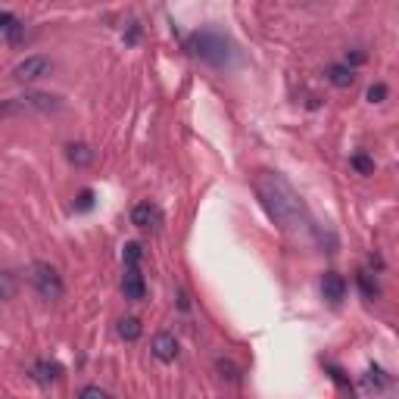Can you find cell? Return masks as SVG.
I'll list each match as a JSON object with an SVG mask.
<instances>
[{"label": "cell", "mask_w": 399, "mask_h": 399, "mask_svg": "<svg viewBox=\"0 0 399 399\" xmlns=\"http://www.w3.org/2000/svg\"><path fill=\"white\" fill-rule=\"evenodd\" d=\"M362 381H365V387H368V390H384L390 384V378L384 374V368H378V365H371V368L365 371Z\"/></svg>", "instance_id": "obj_15"}, {"label": "cell", "mask_w": 399, "mask_h": 399, "mask_svg": "<svg viewBox=\"0 0 399 399\" xmlns=\"http://www.w3.org/2000/svg\"><path fill=\"white\" fill-rule=\"evenodd\" d=\"M328 371H331V378H334V381H337V384H340V387H349V381L344 378V371H340V368H337V365H328Z\"/></svg>", "instance_id": "obj_24"}, {"label": "cell", "mask_w": 399, "mask_h": 399, "mask_svg": "<svg viewBox=\"0 0 399 399\" xmlns=\"http://www.w3.org/2000/svg\"><path fill=\"white\" fill-rule=\"evenodd\" d=\"M0 31H4L6 44L16 47V44H19V38H22V31H26V26H22V22L16 19L10 10H4V13H0Z\"/></svg>", "instance_id": "obj_11"}, {"label": "cell", "mask_w": 399, "mask_h": 399, "mask_svg": "<svg viewBox=\"0 0 399 399\" xmlns=\"http://www.w3.org/2000/svg\"><path fill=\"white\" fill-rule=\"evenodd\" d=\"M256 197L268 213V218H272L281 231L293 234V238H315V240L324 243V234H321L319 222L312 218L303 197L297 193V187H293L281 172H259Z\"/></svg>", "instance_id": "obj_1"}, {"label": "cell", "mask_w": 399, "mask_h": 399, "mask_svg": "<svg viewBox=\"0 0 399 399\" xmlns=\"http://www.w3.org/2000/svg\"><path fill=\"white\" fill-rule=\"evenodd\" d=\"M141 334H144L141 321H137V319H132V315L119 321V337H122V340H128V344H134V340L141 337Z\"/></svg>", "instance_id": "obj_14"}, {"label": "cell", "mask_w": 399, "mask_h": 399, "mask_svg": "<svg viewBox=\"0 0 399 399\" xmlns=\"http://www.w3.org/2000/svg\"><path fill=\"white\" fill-rule=\"evenodd\" d=\"M321 297L328 299L331 306H337L340 299L346 297V278H344V275H337V272H324V278H321Z\"/></svg>", "instance_id": "obj_8"}, {"label": "cell", "mask_w": 399, "mask_h": 399, "mask_svg": "<svg viewBox=\"0 0 399 399\" xmlns=\"http://www.w3.org/2000/svg\"><path fill=\"white\" fill-rule=\"evenodd\" d=\"M122 293H125V299H132V303H141L147 297V281L141 275V265H125V275H122Z\"/></svg>", "instance_id": "obj_6"}, {"label": "cell", "mask_w": 399, "mask_h": 399, "mask_svg": "<svg viewBox=\"0 0 399 399\" xmlns=\"http://www.w3.org/2000/svg\"><path fill=\"white\" fill-rule=\"evenodd\" d=\"M31 378H35L41 387H50L53 381L63 378V365L60 362H35L31 365Z\"/></svg>", "instance_id": "obj_10"}, {"label": "cell", "mask_w": 399, "mask_h": 399, "mask_svg": "<svg viewBox=\"0 0 399 399\" xmlns=\"http://www.w3.org/2000/svg\"><path fill=\"white\" fill-rule=\"evenodd\" d=\"M132 222L137 228H144V231H153V228L162 225V209L156 206V203L144 200V203H137V206L132 209Z\"/></svg>", "instance_id": "obj_7"}, {"label": "cell", "mask_w": 399, "mask_h": 399, "mask_svg": "<svg viewBox=\"0 0 399 399\" xmlns=\"http://www.w3.org/2000/svg\"><path fill=\"white\" fill-rule=\"evenodd\" d=\"M150 349H153V356H156L159 362H175L178 359V340L172 337V334H156Z\"/></svg>", "instance_id": "obj_9"}, {"label": "cell", "mask_w": 399, "mask_h": 399, "mask_svg": "<svg viewBox=\"0 0 399 399\" xmlns=\"http://www.w3.org/2000/svg\"><path fill=\"white\" fill-rule=\"evenodd\" d=\"M56 110H63L60 97L41 94V91H28V94L13 97V100L4 103V116H16V112H22V116L26 112H56Z\"/></svg>", "instance_id": "obj_3"}, {"label": "cell", "mask_w": 399, "mask_h": 399, "mask_svg": "<svg viewBox=\"0 0 399 399\" xmlns=\"http://www.w3.org/2000/svg\"><path fill=\"white\" fill-rule=\"evenodd\" d=\"M328 81L334 87H353L356 72L349 63H334V66H328Z\"/></svg>", "instance_id": "obj_12"}, {"label": "cell", "mask_w": 399, "mask_h": 399, "mask_svg": "<svg viewBox=\"0 0 399 399\" xmlns=\"http://www.w3.org/2000/svg\"><path fill=\"white\" fill-rule=\"evenodd\" d=\"M349 166H353L359 175H374V159L368 156V153H353Z\"/></svg>", "instance_id": "obj_16"}, {"label": "cell", "mask_w": 399, "mask_h": 399, "mask_svg": "<svg viewBox=\"0 0 399 399\" xmlns=\"http://www.w3.org/2000/svg\"><path fill=\"white\" fill-rule=\"evenodd\" d=\"M53 72V60L50 56H26L22 63H16L13 66V78L22 81V85H28V81H38V78H47Z\"/></svg>", "instance_id": "obj_5"}, {"label": "cell", "mask_w": 399, "mask_h": 399, "mask_svg": "<svg viewBox=\"0 0 399 399\" xmlns=\"http://www.w3.org/2000/svg\"><path fill=\"white\" fill-rule=\"evenodd\" d=\"M0 284H4V293H0V297H4V299H13V275L4 272V275H0Z\"/></svg>", "instance_id": "obj_23"}, {"label": "cell", "mask_w": 399, "mask_h": 399, "mask_svg": "<svg viewBox=\"0 0 399 399\" xmlns=\"http://www.w3.org/2000/svg\"><path fill=\"white\" fill-rule=\"evenodd\" d=\"M69 162H72V166H78V169L91 166V162H94V150L87 144H72L69 147Z\"/></svg>", "instance_id": "obj_13"}, {"label": "cell", "mask_w": 399, "mask_h": 399, "mask_svg": "<svg viewBox=\"0 0 399 399\" xmlns=\"http://www.w3.org/2000/svg\"><path fill=\"white\" fill-rule=\"evenodd\" d=\"M187 47H191V53L197 56V60H203L213 69H234L240 63V50L234 47V41L225 38L222 31H216V28L193 31Z\"/></svg>", "instance_id": "obj_2"}, {"label": "cell", "mask_w": 399, "mask_h": 399, "mask_svg": "<svg viewBox=\"0 0 399 399\" xmlns=\"http://www.w3.org/2000/svg\"><path fill=\"white\" fill-rule=\"evenodd\" d=\"M387 85H371L368 87V103H384L387 100Z\"/></svg>", "instance_id": "obj_21"}, {"label": "cell", "mask_w": 399, "mask_h": 399, "mask_svg": "<svg viewBox=\"0 0 399 399\" xmlns=\"http://www.w3.org/2000/svg\"><path fill=\"white\" fill-rule=\"evenodd\" d=\"M218 371H222V378H228L231 384H238V381H240V371L234 368L231 362H225V359H218Z\"/></svg>", "instance_id": "obj_19"}, {"label": "cell", "mask_w": 399, "mask_h": 399, "mask_svg": "<svg viewBox=\"0 0 399 399\" xmlns=\"http://www.w3.org/2000/svg\"><path fill=\"white\" fill-rule=\"evenodd\" d=\"M78 396H81V399H110V393H107L103 387H85Z\"/></svg>", "instance_id": "obj_22"}, {"label": "cell", "mask_w": 399, "mask_h": 399, "mask_svg": "<svg viewBox=\"0 0 399 399\" xmlns=\"http://www.w3.org/2000/svg\"><path fill=\"white\" fill-rule=\"evenodd\" d=\"M346 63H353V66H362V63H365V53H359V50L349 53V56H346Z\"/></svg>", "instance_id": "obj_25"}, {"label": "cell", "mask_w": 399, "mask_h": 399, "mask_svg": "<svg viewBox=\"0 0 399 399\" xmlns=\"http://www.w3.org/2000/svg\"><path fill=\"white\" fill-rule=\"evenodd\" d=\"M141 243H125V253H122V259H125V265H141Z\"/></svg>", "instance_id": "obj_17"}, {"label": "cell", "mask_w": 399, "mask_h": 399, "mask_svg": "<svg viewBox=\"0 0 399 399\" xmlns=\"http://www.w3.org/2000/svg\"><path fill=\"white\" fill-rule=\"evenodd\" d=\"M75 209H78V213H87V209H94V191H81L78 200H75Z\"/></svg>", "instance_id": "obj_20"}, {"label": "cell", "mask_w": 399, "mask_h": 399, "mask_svg": "<svg viewBox=\"0 0 399 399\" xmlns=\"http://www.w3.org/2000/svg\"><path fill=\"white\" fill-rule=\"evenodd\" d=\"M356 281H359V287H362V293H365V297H368V299H374V297H378V284H374L371 278H368V272H359V275H356Z\"/></svg>", "instance_id": "obj_18"}, {"label": "cell", "mask_w": 399, "mask_h": 399, "mask_svg": "<svg viewBox=\"0 0 399 399\" xmlns=\"http://www.w3.org/2000/svg\"><path fill=\"white\" fill-rule=\"evenodd\" d=\"M31 284H35V290L44 299H50V303L63 299V293H66V284H63L60 272H56L53 265H47V262H35V265H31Z\"/></svg>", "instance_id": "obj_4"}]
</instances>
